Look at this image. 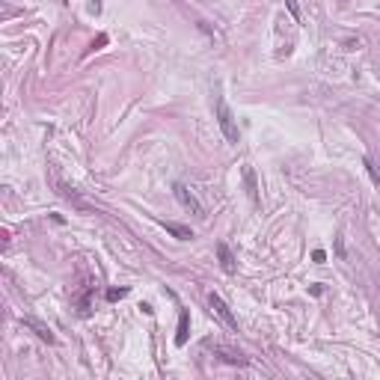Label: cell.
I'll list each match as a JSON object with an SVG mask.
<instances>
[{
  "label": "cell",
  "instance_id": "cell-1",
  "mask_svg": "<svg viewBox=\"0 0 380 380\" xmlns=\"http://www.w3.org/2000/svg\"><path fill=\"white\" fill-rule=\"evenodd\" d=\"M217 122H220V131L223 137L229 140V143H238V125H235V116H232V110H229V104L223 101V98H217Z\"/></svg>",
  "mask_w": 380,
  "mask_h": 380
},
{
  "label": "cell",
  "instance_id": "cell-2",
  "mask_svg": "<svg viewBox=\"0 0 380 380\" xmlns=\"http://www.w3.org/2000/svg\"><path fill=\"white\" fill-rule=\"evenodd\" d=\"M208 306L214 309V315L220 318V321L226 324V327H229V330H238V318L232 315V309L226 306V300H223L220 294H214V291H211V294H208Z\"/></svg>",
  "mask_w": 380,
  "mask_h": 380
},
{
  "label": "cell",
  "instance_id": "cell-3",
  "mask_svg": "<svg viewBox=\"0 0 380 380\" xmlns=\"http://www.w3.org/2000/svg\"><path fill=\"white\" fill-rule=\"evenodd\" d=\"M172 193H175V199H178V202L187 208L190 214H196V217H205V208H202V202H199V199H196V196H193V193H190V190L181 184V181H178V184H172Z\"/></svg>",
  "mask_w": 380,
  "mask_h": 380
},
{
  "label": "cell",
  "instance_id": "cell-4",
  "mask_svg": "<svg viewBox=\"0 0 380 380\" xmlns=\"http://www.w3.org/2000/svg\"><path fill=\"white\" fill-rule=\"evenodd\" d=\"M21 324H24V327H30L33 333L42 339V342H48V345H54V342H57V339H54V333H51V327H45L42 321H36V318L24 315V318H21Z\"/></svg>",
  "mask_w": 380,
  "mask_h": 380
},
{
  "label": "cell",
  "instance_id": "cell-5",
  "mask_svg": "<svg viewBox=\"0 0 380 380\" xmlns=\"http://www.w3.org/2000/svg\"><path fill=\"white\" fill-rule=\"evenodd\" d=\"M217 255H220L223 270H226V273H235V258H232V253H229L226 244H217Z\"/></svg>",
  "mask_w": 380,
  "mask_h": 380
},
{
  "label": "cell",
  "instance_id": "cell-6",
  "mask_svg": "<svg viewBox=\"0 0 380 380\" xmlns=\"http://www.w3.org/2000/svg\"><path fill=\"white\" fill-rule=\"evenodd\" d=\"M163 229H166L169 235H175L178 241H190V238H193V232H190L187 226H178V223H163Z\"/></svg>",
  "mask_w": 380,
  "mask_h": 380
},
{
  "label": "cell",
  "instance_id": "cell-7",
  "mask_svg": "<svg viewBox=\"0 0 380 380\" xmlns=\"http://www.w3.org/2000/svg\"><path fill=\"white\" fill-rule=\"evenodd\" d=\"M187 312H181V315H178V333H175V345H184V342H187Z\"/></svg>",
  "mask_w": 380,
  "mask_h": 380
},
{
  "label": "cell",
  "instance_id": "cell-8",
  "mask_svg": "<svg viewBox=\"0 0 380 380\" xmlns=\"http://www.w3.org/2000/svg\"><path fill=\"white\" fill-rule=\"evenodd\" d=\"M217 353H220V359H226V362H235V365H247V356H241V353H232V350H223V348H217Z\"/></svg>",
  "mask_w": 380,
  "mask_h": 380
},
{
  "label": "cell",
  "instance_id": "cell-9",
  "mask_svg": "<svg viewBox=\"0 0 380 380\" xmlns=\"http://www.w3.org/2000/svg\"><path fill=\"white\" fill-rule=\"evenodd\" d=\"M362 166H365V172L371 175V181H374V184H380V175H377V169H374V163H371L368 158H362Z\"/></svg>",
  "mask_w": 380,
  "mask_h": 380
},
{
  "label": "cell",
  "instance_id": "cell-10",
  "mask_svg": "<svg viewBox=\"0 0 380 380\" xmlns=\"http://www.w3.org/2000/svg\"><path fill=\"white\" fill-rule=\"evenodd\" d=\"M125 294H128V288H110L107 291V300H122Z\"/></svg>",
  "mask_w": 380,
  "mask_h": 380
},
{
  "label": "cell",
  "instance_id": "cell-11",
  "mask_svg": "<svg viewBox=\"0 0 380 380\" xmlns=\"http://www.w3.org/2000/svg\"><path fill=\"white\" fill-rule=\"evenodd\" d=\"M244 175H247V184H250V196L255 199V175H253V169H247Z\"/></svg>",
  "mask_w": 380,
  "mask_h": 380
},
{
  "label": "cell",
  "instance_id": "cell-12",
  "mask_svg": "<svg viewBox=\"0 0 380 380\" xmlns=\"http://www.w3.org/2000/svg\"><path fill=\"white\" fill-rule=\"evenodd\" d=\"M89 12H92V15L101 12V0H89Z\"/></svg>",
  "mask_w": 380,
  "mask_h": 380
},
{
  "label": "cell",
  "instance_id": "cell-13",
  "mask_svg": "<svg viewBox=\"0 0 380 380\" xmlns=\"http://www.w3.org/2000/svg\"><path fill=\"white\" fill-rule=\"evenodd\" d=\"M336 253H339V258H345V244H342V238H336Z\"/></svg>",
  "mask_w": 380,
  "mask_h": 380
},
{
  "label": "cell",
  "instance_id": "cell-14",
  "mask_svg": "<svg viewBox=\"0 0 380 380\" xmlns=\"http://www.w3.org/2000/svg\"><path fill=\"white\" fill-rule=\"evenodd\" d=\"M312 258H315L318 264H321V261H324V258H327V255H324V250H315V253H312Z\"/></svg>",
  "mask_w": 380,
  "mask_h": 380
}]
</instances>
